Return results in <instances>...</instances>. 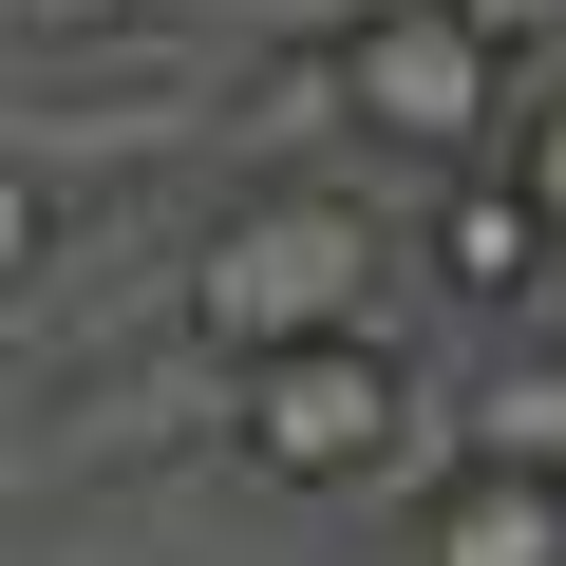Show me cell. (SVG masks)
I'll return each instance as SVG.
<instances>
[{
    "mask_svg": "<svg viewBox=\"0 0 566 566\" xmlns=\"http://www.w3.org/2000/svg\"><path fill=\"white\" fill-rule=\"evenodd\" d=\"M378 283H397L378 208L264 170V189H227V208L170 245V322H189V359L245 378V359H303V340H378Z\"/></svg>",
    "mask_w": 566,
    "mask_h": 566,
    "instance_id": "obj_1",
    "label": "cell"
},
{
    "mask_svg": "<svg viewBox=\"0 0 566 566\" xmlns=\"http://www.w3.org/2000/svg\"><path fill=\"white\" fill-rule=\"evenodd\" d=\"M227 472L283 491V510H359V491H416V510H434L472 453H453V397H434L397 340H303V359H245Z\"/></svg>",
    "mask_w": 566,
    "mask_h": 566,
    "instance_id": "obj_2",
    "label": "cell"
},
{
    "mask_svg": "<svg viewBox=\"0 0 566 566\" xmlns=\"http://www.w3.org/2000/svg\"><path fill=\"white\" fill-rule=\"evenodd\" d=\"M322 57H340V114H359L378 151H416V170H491V151H510V114L547 95V76L472 20V0H359Z\"/></svg>",
    "mask_w": 566,
    "mask_h": 566,
    "instance_id": "obj_3",
    "label": "cell"
},
{
    "mask_svg": "<svg viewBox=\"0 0 566 566\" xmlns=\"http://www.w3.org/2000/svg\"><path fill=\"white\" fill-rule=\"evenodd\" d=\"M245 434V378L227 359H114V378H76L39 434H20V510H95L114 472H189V453H227Z\"/></svg>",
    "mask_w": 566,
    "mask_h": 566,
    "instance_id": "obj_4",
    "label": "cell"
},
{
    "mask_svg": "<svg viewBox=\"0 0 566 566\" xmlns=\"http://www.w3.org/2000/svg\"><path fill=\"white\" fill-rule=\"evenodd\" d=\"M416 264H434V303H547V264H566V227L510 189V170H434V227H416Z\"/></svg>",
    "mask_w": 566,
    "mask_h": 566,
    "instance_id": "obj_5",
    "label": "cell"
},
{
    "mask_svg": "<svg viewBox=\"0 0 566 566\" xmlns=\"http://www.w3.org/2000/svg\"><path fill=\"white\" fill-rule=\"evenodd\" d=\"M416 566H566V472H453L434 510H416Z\"/></svg>",
    "mask_w": 566,
    "mask_h": 566,
    "instance_id": "obj_6",
    "label": "cell"
},
{
    "mask_svg": "<svg viewBox=\"0 0 566 566\" xmlns=\"http://www.w3.org/2000/svg\"><path fill=\"white\" fill-rule=\"evenodd\" d=\"M453 453H491V472H566V359L472 378V397H453Z\"/></svg>",
    "mask_w": 566,
    "mask_h": 566,
    "instance_id": "obj_7",
    "label": "cell"
},
{
    "mask_svg": "<svg viewBox=\"0 0 566 566\" xmlns=\"http://www.w3.org/2000/svg\"><path fill=\"white\" fill-rule=\"evenodd\" d=\"M491 170H510V189H528V208H547V227H566V76H547V95H528V114H510V151H491Z\"/></svg>",
    "mask_w": 566,
    "mask_h": 566,
    "instance_id": "obj_8",
    "label": "cell"
},
{
    "mask_svg": "<svg viewBox=\"0 0 566 566\" xmlns=\"http://www.w3.org/2000/svg\"><path fill=\"white\" fill-rule=\"evenodd\" d=\"M472 20H491V39L528 57V76H566V0H472Z\"/></svg>",
    "mask_w": 566,
    "mask_h": 566,
    "instance_id": "obj_9",
    "label": "cell"
}]
</instances>
